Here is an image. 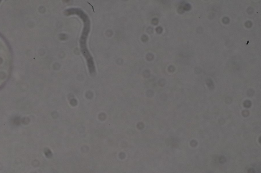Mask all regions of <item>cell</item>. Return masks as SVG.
<instances>
[{"label": "cell", "mask_w": 261, "mask_h": 173, "mask_svg": "<svg viewBox=\"0 0 261 173\" xmlns=\"http://www.w3.org/2000/svg\"><path fill=\"white\" fill-rule=\"evenodd\" d=\"M10 64L9 51L5 43L0 38V85L7 79Z\"/></svg>", "instance_id": "obj_1"}]
</instances>
